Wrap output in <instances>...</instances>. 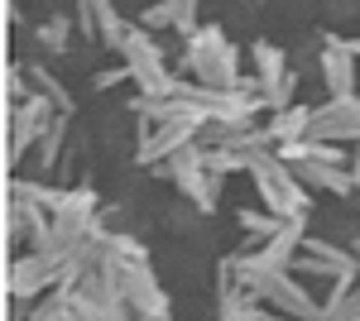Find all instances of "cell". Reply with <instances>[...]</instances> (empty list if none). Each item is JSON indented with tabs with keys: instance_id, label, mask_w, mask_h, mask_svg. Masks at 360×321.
Instances as JSON below:
<instances>
[{
	"instance_id": "cell-1",
	"label": "cell",
	"mask_w": 360,
	"mask_h": 321,
	"mask_svg": "<svg viewBox=\"0 0 360 321\" xmlns=\"http://www.w3.org/2000/svg\"><path fill=\"white\" fill-rule=\"evenodd\" d=\"M245 173H250V188L259 192V207L278 221H307L312 211V192L298 183V173L278 159L274 149H255L245 154Z\"/></svg>"
},
{
	"instance_id": "cell-2",
	"label": "cell",
	"mask_w": 360,
	"mask_h": 321,
	"mask_svg": "<svg viewBox=\"0 0 360 321\" xmlns=\"http://www.w3.org/2000/svg\"><path fill=\"white\" fill-rule=\"evenodd\" d=\"M183 67H188V81L207 86V91H236V86H245V58H240V48L217 25H202L188 39Z\"/></svg>"
},
{
	"instance_id": "cell-3",
	"label": "cell",
	"mask_w": 360,
	"mask_h": 321,
	"mask_svg": "<svg viewBox=\"0 0 360 321\" xmlns=\"http://www.w3.org/2000/svg\"><path fill=\"white\" fill-rule=\"evenodd\" d=\"M120 67L130 72V81H135V91L144 101H164V96H173V86H178L173 67H168V53L159 48V39L144 34L139 25L130 34V44L120 48Z\"/></svg>"
},
{
	"instance_id": "cell-4",
	"label": "cell",
	"mask_w": 360,
	"mask_h": 321,
	"mask_svg": "<svg viewBox=\"0 0 360 321\" xmlns=\"http://www.w3.org/2000/svg\"><path fill=\"white\" fill-rule=\"evenodd\" d=\"M63 297L77 307V317H82V321H135L106 264L86 268L77 283H68V288H63Z\"/></svg>"
},
{
	"instance_id": "cell-5",
	"label": "cell",
	"mask_w": 360,
	"mask_h": 321,
	"mask_svg": "<svg viewBox=\"0 0 360 321\" xmlns=\"http://www.w3.org/2000/svg\"><path fill=\"white\" fill-rule=\"evenodd\" d=\"M250 63H255V86H259V96H264V110H269V115L298 106V101H293L298 77H293L288 53H283L278 44H264V39H259V44L250 48Z\"/></svg>"
},
{
	"instance_id": "cell-6",
	"label": "cell",
	"mask_w": 360,
	"mask_h": 321,
	"mask_svg": "<svg viewBox=\"0 0 360 321\" xmlns=\"http://www.w3.org/2000/svg\"><path fill=\"white\" fill-rule=\"evenodd\" d=\"M10 297L15 302H44L49 293L63 288V259L53 254H39V249H25L10 259Z\"/></svg>"
},
{
	"instance_id": "cell-7",
	"label": "cell",
	"mask_w": 360,
	"mask_h": 321,
	"mask_svg": "<svg viewBox=\"0 0 360 321\" xmlns=\"http://www.w3.org/2000/svg\"><path fill=\"white\" fill-rule=\"evenodd\" d=\"M293 273H298V278H327L332 288H351V283L360 278V254H346V249H336L332 240L307 235Z\"/></svg>"
},
{
	"instance_id": "cell-8",
	"label": "cell",
	"mask_w": 360,
	"mask_h": 321,
	"mask_svg": "<svg viewBox=\"0 0 360 321\" xmlns=\"http://www.w3.org/2000/svg\"><path fill=\"white\" fill-rule=\"evenodd\" d=\"M53 120H58V106L44 91H34L29 101H20V106L10 110V163H20L29 149H39Z\"/></svg>"
},
{
	"instance_id": "cell-9",
	"label": "cell",
	"mask_w": 360,
	"mask_h": 321,
	"mask_svg": "<svg viewBox=\"0 0 360 321\" xmlns=\"http://www.w3.org/2000/svg\"><path fill=\"white\" fill-rule=\"evenodd\" d=\"M307 139H322V144H360V96L312 106Z\"/></svg>"
},
{
	"instance_id": "cell-10",
	"label": "cell",
	"mask_w": 360,
	"mask_h": 321,
	"mask_svg": "<svg viewBox=\"0 0 360 321\" xmlns=\"http://www.w3.org/2000/svg\"><path fill=\"white\" fill-rule=\"evenodd\" d=\"M317 77L327 101H351L356 96V58L336 44V34H322V53H317Z\"/></svg>"
},
{
	"instance_id": "cell-11",
	"label": "cell",
	"mask_w": 360,
	"mask_h": 321,
	"mask_svg": "<svg viewBox=\"0 0 360 321\" xmlns=\"http://www.w3.org/2000/svg\"><path fill=\"white\" fill-rule=\"evenodd\" d=\"M188 144H197L193 125H144V134H139V144H135V163L139 168H164Z\"/></svg>"
},
{
	"instance_id": "cell-12",
	"label": "cell",
	"mask_w": 360,
	"mask_h": 321,
	"mask_svg": "<svg viewBox=\"0 0 360 321\" xmlns=\"http://www.w3.org/2000/svg\"><path fill=\"white\" fill-rule=\"evenodd\" d=\"M144 34H154V29H178V34H188L193 39L197 29V0H164V5H149V10H139L135 20Z\"/></svg>"
},
{
	"instance_id": "cell-13",
	"label": "cell",
	"mask_w": 360,
	"mask_h": 321,
	"mask_svg": "<svg viewBox=\"0 0 360 321\" xmlns=\"http://www.w3.org/2000/svg\"><path fill=\"white\" fill-rule=\"evenodd\" d=\"M307 120H312V106H288L278 110V115H269V125H264V144L274 149V154H283L288 144H298V139H307Z\"/></svg>"
},
{
	"instance_id": "cell-14",
	"label": "cell",
	"mask_w": 360,
	"mask_h": 321,
	"mask_svg": "<svg viewBox=\"0 0 360 321\" xmlns=\"http://www.w3.org/2000/svg\"><path fill=\"white\" fill-rule=\"evenodd\" d=\"M293 173H298V183L307 192H332V197H346V192H356V178H351V168H327V163H288Z\"/></svg>"
},
{
	"instance_id": "cell-15",
	"label": "cell",
	"mask_w": 360,
	"mask_h": 321,
	"mask_svg": "<svg viewBox=\"0 0 360 321\" xmlns=\"http://www.w3.org/2000/svg\"><path fill=\"white\" fill-rule=\"evenodd\" d=\"M91 15H96V39L111 53H120L130 44V34H135V20H120V10H115L111 0H91Z\"/></svg>"
},
{
	"instance_id": "cell-16",
	"label": "cell",
	"mask_w": 360,
	"mask_h": 321,
	"mask_svg": "<svg viewBox=\"0 0 360 321\" xmlns=\"http://www.w3.org/2000/svg\"><path fill=\"white\" fill-rule=\"evenodd\" d=\"M327 321H360V283L332 288V297H327Z\"/></svg>"
},
{
	"instance_id": "cell-17",
	"label": "cell",
	"mask_w": 360,
	"mask_h": 321,
	"mask_svg": "<svg viewBox=\"0 0 360 321\" xmlns=\"http://www.w3.org/2000/svg\"><path fill=\"white\" fill-rule=\"evenodd\" d=\"M25 321H82V317H77V307H72L63 293H49L44 302H34V307H29Z\"/></svg>"
},
{
	"instance_id": "cell-18",
	"label": "cell",
	"mask_w": 360,
	"mask_h": 321,
	"mask_svg": "<svg viewBox=\"0 0 360 321\" xmlns=\"http://www.w3.org/2000/svg\"><path fill=\"white\" fill-rule=\"evenodd\" d=\"M63 139H68V115H58L53 125H49V134H44V144L34 149L39 168H53V163H58V149H63Z\"/></svg>"
},
{
	"instance_id": "cell-19",
	"label": "cell",
	"mask_w": 360,
	"mask_h": 321,
	"mask_svg": "<svg viewBox=\"0 0 360 321\" xmlns=\"http://www.w3.org/2000/svg\"><path fill=\"white\" fill-rule=\"evenodd\" d=\"M68 34H72V20H63V15H58L53 25H44V29H39V39H44L49 48H63V39H68Z\"/></svg>"
},
{
	"instance_id": "cell-20",
	"label": "cell",
	"mask_w": 360,
	"mask_h": 321,
	"mask_svg": "<svg viewBox=\"0 0 360 321\" xmlns=\"http://www.w3.org/2000/svg\"><path fill=\"white\" fill-rule=\"evenodd\" d=\"M96 86H115V81H130V72H125V67H111V72H96Z\"/></svg>"
},
{
	"instance_id": "cell-21",
	"label": "cell",
	"mask_w": 360,
	"mask_h": 321,
	"mask_svg": "<svg viewBox=\"0 0 360 321\" xmlns=\"http://www.w3.org/2000/svg\"><path fill=\"white\" fill-rule=\"evenodd\" d=\"M245 321H293V317H278V312H269V307H250Z\"/></svg>"
},
{
	"instance_id": "cell-22",
	"label": "cell",
	"mask_w": 360,
	"mask_h": 321,
	"mask_svg": "<svg viewBox=\"0 0 360 321\" xmlns=\"http://www.w3.org/2000/svg\"><path fill=\"white\" fill-rule=\"evenodd\" d=\"M351 178H356V188H360V144H351Z\"/></svg>"
}]
</instances>
